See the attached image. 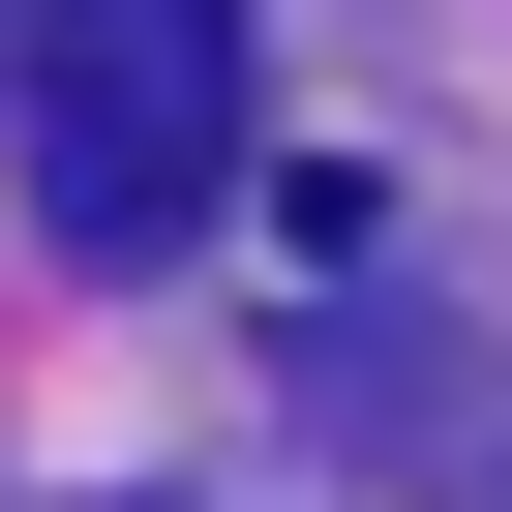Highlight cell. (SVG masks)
<instances>
[{
	"mask_svg": "<svg viewBox=\"0 0 512 512\" xmlns=\"http://www.w3.org/2000/svg\"><path fill=\"white\" fill-rule=\"evenodd\" d=\"M0 91H31V211H61V272L211 241V181H241V0H31Z\"/></svg>",
	"mask_w": 512,
	"mask_h": 512,
	"instance_id": "cell-1",
	"label": "cell"
},
{
	"mask_svg": "<svg viewBox=\"0 0 512 512\" xmlns=\"http://www.w3.org/2000/svg\"><path fill=\"white\" fill-rule=\"evenodd\" d=\"M0 31H31V0H0Z\"/></svg>",
	"mask_w": 512,
	"mask_h": 512,
	"instance_id": "cell-2",
	"label": "cell"
}]
</instances>
